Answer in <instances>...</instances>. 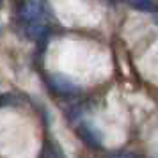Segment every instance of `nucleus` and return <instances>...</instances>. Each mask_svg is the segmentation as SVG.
I'll return each instance as SVG.
<instances>
[{
    "mask_svg": "<svg viewBox=\"0 0 158 158\" xmlns=\"http://www.w3.org/2000/svg\"><path fill=\"white\" fill-rule=\"evenodd\" d=\"M46 82H48L50 89H53L59 94H64V96H75V94H78V85L69 77H66L62 73H52V75H48Z\"/></svg>",
    "mask_w": 158,
    "mask_h": 158,
    "instance_id": "obj_1",
    "label": "nucleus"
},
{
    "mask_svg": "<svg viewBox=\"0 0 158 158\" xmlns=\"http://www.w3.org/2000/svg\"><path fill=\"white\" fill-rule=\"evenodd\" d=\"M44 13V7L41 4V0H27L20 9V18L23 22H34L39 20Z\"/></svg>",
    "mask_w": 158,
    "mask_h": 158,
    "instance_id": "obj_2",
    "label": "nucleus"
},
{
    "mask_svg": "<svg viewBox=\"0 0 158 158\" xmlns=\"http://www.w3.org/2000/svg\"><path fill=\"white\" fill-rule=\"evenodd\" d=\"M77 135L87 144V146H91L93 149H100L101 148V140H100V135H98V131L91 126V124H87V123H82L78 124V128H77Z\"/></svg>",
    "mask_w": 158,
    "mask_h": 158,
    "instance_id": "obj_3",
    "label": "nucleus"
},
{
    "mask_svg": "<svg viewBox=\"0 0 158 158\" xmlns=\"http://www.w3.org/2000/svg\"><path fill=\"white\" fill-rule=\"evenodd\" d=\"M48 25L44 22L43 18H39V20H34V22H27V36L30 39H36L39 41L41 37H44L48 34Z\"/></svg>",
    "mask_w": 158,
    "mask_h": 158,
    "instance_id": "obj_4",
    "label": "nucleus"
},
{
    "mask_svg": "<svg viewBox=\"0 0 158 158\" xmlns=\"http://www.w3.org/2000/svg\"><path fill=\"white\" fill-rule=\"evenodd\" d=\"M128 6H131L137 11H144V13H156L158 11V4L155 0H123Z\"/></svg>",
    "mask_w": 158,
    "mask_h": 158,
    "instance_id": "obj_5",
    "label": "nucleus"
},
{
    "mask_svg": "<svg viewBox=\"0 0 158 158\" xmlns=\"http://www.w3.org/2000/svg\"><path fill=\"white\" fill-rule=\"evenodd\" d=\"M41 156H64V153H62V149L59 148L57 144H53L52 140H46L44 142V148L43 151H41Z\"/></svg>",
    "mask_w": 158,
    "mask_h": 158,
    "instance_id": "obj_6",
    "label": "nucleus"
},
{
    "mask_svg": "<svg viewBox=\"0 0 158 158\" xmlns=\"http://www.w3.org/2000/svg\"><path fill=\"white\" fill-rule=\"evenodd\" d=\"M0 103H2V107L7 108V107H16L20 100H18V96L13 93H4L2 94V98H0Z\"/></svg>",
    "mask_w": 158,
    "mask_h": 158,
    "instance_id": "obj_7",
    "label": "nucleus"
},
{
    "mask_svg": "<svg viewBox=\"0 0 158 158\" xmlns=\"http://www.w3.org/2000/svg\"><path fill=\"white\" fill-rule=\"evenodd\" d=\"M155 23H156V25H158V11H156V13H155Z\"/></svg>",
    "mask_w": 158,
    "mask_h": 158,
    "instance_id": "obj_8",
    "label": "nucleus"
}]
</instances>
